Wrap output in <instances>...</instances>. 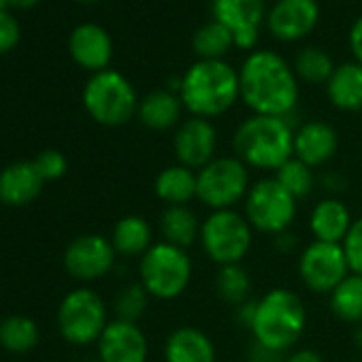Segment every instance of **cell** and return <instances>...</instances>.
<instances>
[{
    "instance_id": "11",
    "label": "cell",
    "mask_w": 362,
    "mask_h": 362,
    "mask_svg": "<svg viewBox=\"0 0 362 362\" xmlns=\"http://www.w3.org/2000/svg\"><path fill=\"white\" fill-rule=\"evenodd\" d=\"M349 273L341 243L311 241L298 256V277L313 294H330Z\"/></svg>"
},
{
    "instance_id": "34",
    "label": "cell",
    "mask_w": 362,
    "mask_h": 362,
    "mask_svg": "<svg viewBox=\"0 0 362 362\" xmlns=\"http://www.w3.org/2000/svg\"><path fill=\"white\" fill-rule=\"evenodd\" d=\"M33 162H35L39 175L43 177V181H56V179L64 177L66 175V168H69L66 156L62 151H58V149H45V151H41Z\"/></svg>"
},
{
    "instance_id": "8",
    "label": "cell",
    "mask_w": 362,
    "mask_h": 362,
    "mask_svg": "<svg viewBox=\"0 0 362 362\" xmlns=\"http://www.w3.org/2000/svg\"><path fill=\"white\" fill-rule=\"evenodd\" d=\"M201 245L218 267L241 264L252 250L254 228L237 209L211 211L201 224Z\"/></svg>"
},
{
    "instance_id": "27",
    "label": "cell",
    "mask_w": 362,
    "mask_h": 362,
    "mask_svg": "<svg viewBox=\"0 0 362 362\" xmlns=\"http://www.w3.org/2000/svg\"><path fill=\"white\" fill-rule=\"evenodd\" d=\"M328 305L339 322L360 326L362 324V275L349 273L330 294Z\"/></svg>"
},
{
    "instance_id": "14",
    "label": "cell",
    "mask_w": 362,
    "mask_h": 362,
    "mask_svg": "<svg viewBox=\"0 0 362 362\" xmlns=\"http://www.w3.org/2000/svg\"><path fill=\"white\" fill-rule=\"evenodd\" d=\"M115 256L111 239L103 235H81L66 247L64 267L69 275L79 281H96L113 269Z\"/></svg>"
},
{
    "instance_id": "5",
    "label": "cell",
    "mask_w": 362,
    "mask_h": 362,
    "mask_svg": "<svg viewBox=\"0 0 362 362\" xmlns=\"http://www.w3.org/2000/svg\"><path fill=\"white\" fill-rule=\"evenodd\" d=\"M192 281V260L188 250L166 241H156L139 260V284L151 298L175 300Z\"/></svg>"
},
{
    "instance_id": "38",
    "label": "cell",
    "mask_w": 362,
    "mask_h": 362,
    "mask_svg": "<svg viewBox=\"0 0 362 362\" xmlns=\"http://www.w3.org/2000/svg\"><path fill=\"white\" fill-rule=\"evenodd\" d=\"M349 47H351L354 60L362 64V18H358L349 28Z\"/></svg>"
},
{
    "instance_id": "45",
    "label": "cell",
    "mask_w": 362,
    "mask_h": 362,
    "mask_svg": "<svg viewBox=\"0 0 362 362\" xmlns=\"http://www.w3.org/2000/svg\"><path fill=\"white\" fill-rule=\"evenodd\" d=\"M81 3H94V0H81Z\"/></svg>"
},
{
    "instance_id": "30",
    "label": "cell",
    "mask_w": 362,
    "mask_h": 362,
    "mask_svg": "<svg viewBox=\"0 0 362 362\" xmlns=\"http://www.w3.org/2000/svg\"><path fill=\"white\" fill-rule=\"evenodd\" d=\"M216 292L224 303H228L233 307H239L241 303L250 300L252 277H250L247 269L243 264L220 267V271L216 275Z\"/></svg>"
},
{
    "instance_id": "2",
    "label": "cell",
    "mask_w": 362,
    "mask_h": 362,
    "mask_svg": "<svg viewBox=\"0 0 362 362\" xmlns=\"http://www.w3.org/2000/svg\"><path fill=\"white\" fill-rule=\"evenodd\" d=\"M179 98L192 117H220L241 98L239 71L224 60H199L181 75Z\"/></svg>"
},
{
    "instance_id": "41",
    "label": "cell",
    "mask_w": 362,
    "mask_h": 362,
    "mask_svg": "<svg viewBox=\"0 0 362 362\" xmlns=\"http://www.w3.org/2000/svg\"><path fill=\"white\" fill-rule=\"evenodd\" d=\"M275 247H277L279 252L288 254V252H292V250L296 247V237L290 235V230H286V233H281V235L275 237Z\"/></svg>"
},
{
    "instance_id": "16",
    "label": "cell",
    "mask_w": 362,
    "mask_h": 362,
    "mask_svg": "<svg viewBox=\"0 0 362 362\" xmlns=\"http://www.w3.org/2000/svg\"><path fill=\"white\" fill-rule=\"evenodd\" d=\"M149 343L139 324L113 320L98 339L100 362H147Z\"/></svg>"
},
{
    "instance_id": "7",
    "label": "cell",
    "mask_w": 362,
    "mask_h": 362,
    "mask_svg": "<svg viewBox=\"0 0 362 362\" xmlns=\"http://www.w3.org/2000/svg\"><path fill=\"white\" fill-rule=\"evenodd\" d=\"M250 188V168L237 156H218L197 170V199L211 211L235 209Z\"/></svg>"
},
{
    "instance_id": "37",
    "label": "cell",
    "mask_w": 362,
    "mask_h": 362,
    "mask_svg": "<svg viewBox=\"0 0 362 362\" xmlns=\"http://www.w3.org/2000/svg\"><path fill=\"white\" fill-rule=\"evenodd\" d=\"M286 354L275 351L258 341H252L250 349H247V362H284Z\"/></svg>"
},
{
    "instance_id": "44",
    "label": "cell",
    "mask_w": 362,
    "mask_h": 362,
    "mask_svg": "<svg viewBox=\"0 0 362 362\" xmlns=\"http://www.w3.org/2000/svg\"><path fill=\"white\" fill-rule=\"evenodd\" d=\"M7 5H9V0H0V11H5Z\"/></svg>"
},
{
    "instance_id": "43",
    "label": "cell",
    "mask_w": 362,
    "mask_h": 362,
    "mask_svg": "<svg viewBox=\"0 0 362 362\" xmlns=\"http://www.w3.org/2000/svg\"><path fill=\"white\" fill-rule=\"evenodd\" d=\"M354 341H356L358 347H362V324L356 326V330H354Z\"/></svg>"
},
{
    "instance_id": "31",
    "label": "cell",
    "mask_w": 362,
    "mask_h": 362,
    "mask_svg": "<svg viewBox=\"0 0 362 362\" xmlns=\"http://www.w3.org/2000/svg\"><path fill=\"white\" fill-rule=\"evenodd\" d=\"M39 343V328L30 317L13 315L0 322V345L13 354H26Z\"/></svg>"
},
{
    "instance_id": "9",
    "label": "cell",
    "mask_w": 362,
    "mask_h": 362,
    "mask_svg": "<svg viewBox=\"0 0 362 362\" xmlns=\"http://www.w3.org/2000/svg\"><path fill=\"white\" fill-rule=\"evenodd\" d=\"M296 205L298 201L275 177H260L243 201V216L254 230L277 237L290 230L296 218Z\"/></svg>"
},
{
    "instance_id": "42",
    "label": "cell",
    "mask_w": 362,
    "mask_h": 362,
    "mask_svg": "<svg viewBox=\"0 0 362 362\" xmlns=\"http://www.w3.org/2000/svg\"><path fill=\"white\" fill-rule=\"evenodd\" d=\"M37 3H39V0H9V5L20 7V9H28V7H33Z\"/></svg>"
},
{
    "instance_id": "32",
    "label": "cell",
    "mask_w": 362,
    "mask_h": 362,
    "mask_svg": "<svg viewBox=\"0 0 362 362\" xmlns=\"http://www.w3.org/2000/svg\"><path fill=\"white\" fill-rule=\"evenodd\" d=\"M273 177L279 181V184L296 199V201H303L311 194L313 190V168L307 166L305 162L296 160V158H290L281 168H277L273 173Z\"/></svg>"
},
{
    "instance_id": "36",
    "label": "cell",
    "mask_w": 362,
    "mask_h": 362,
    "mask_svg": "<svg viewBox=\"0 0 362 362\" xmlns=\"http://www.w3.org/2000/svg\"><path fill=\"white\" fill-rule=\"evenodd\" d=\"M18 43H20L18 20L7 11H0V54L11 52Z\"/></svg>"
},
{
    "instance_id": "25",
    "label": "cell",
    "mask_w": 362,
    "mask_h": 362,
    "mask_svg": "<svg viewBox=\"0 0 362 362\" xmlns=\"http://www.w3.org/2000/svg\"><path fill=\"white\" fill-rule=\"evenodd\" d=\"M201 224L197 214L188 205H173L166 207L160 216V235L162 241L188 250L201 239Z\"/></svg>"
},
{
    "instance_id": "20",
    "label": "cell",
    "mask_w": 362,
    "mask_h": 362,
    "mask_svg": "<svg viewBox=\"0 0 362 362\" xmlns=\"http://www.w3.org/2000/svg\"><path fill=\"white\" fill-rule=\"evenodd\" d=\"M211 337L197 326H179L164 341V362H216Z\"/></svg>"
},
{
    "instance_id": "40",
    "label": "cell",
    "mask_w": 362,
    "mask_h": 362,
    "mask_svg": "<svg viewBox=\"0 0 362 362\" xmlns=\"http://www.w3.org/2000/svg\"><path fill=\"white\" fill-rule=\"evenodd\" d=\"M256 303H258V300L250 298V300L241 303V305L235 309L237 322H239L241 326H245L247 330H250V326H252V320H254V313H256Z\"/></svg>"
},
{
    "instance_id": "46",
    "label": "cell",
    "mask_w": 362,
    "mask_h": 362,
    "mask_svg": "<svg viewBox=\"0 0 362 362\" xmlns=\"http://www.w3.org/2000/svg\"><path fill=\"white\" fill-rule=\"evenodd\" d=\"M92 362H100V360H92Z\"/></svg>"
},
{
    "instance_id": "3",
    "label": "cell",
    "mask_w": 362,
    "mask_h": 362,
    "mask_svg": "<svg viewBox=\"0 0 362 362\" xmlns=\"http://www.w3.org/2000/svg\"><path fill=\"white\" fill-rule=\"evenodd\" d=\"M233 149L247 168L275 173L294 158V128L290 117L250 115L237 126Z\"/></svg>"
},
{
    "instance_id": "4",
    "label": "cell",
    "mask_w": 362,
    "mask_h": 362,
    "mask_svg": "<svg viewBox=\"0 0 362 362\" xmlns=\"http://www.w3.org/2000/svg\"><path fill=\"white\" fill-rule=\"evenodd\" d=\"M307 309L303 298L288 288H273L256 303V313L250 326L254 341L288 354L305 334Z\"/></svg>"
},
{
    "instance_id": "1",
    "label": "cell",
    "mask_w": 362,
    "mask_h": 362,
    "mask_svg": "<svg viewBox=\"0 0 362 362\" xmlns=\"http://www.w3.org/2000/svg\"><path fill=\"white\" fill-rule=\"evenodd\" d=\"M241 100L254 115L290 117L298 105V77L271 49L252 52L239 69Z\"/></svg>"
},
{
    "instance_id": "21",
    "label": "cell",
    "mask_w": 362,
    "mask_h": 362,
    "mask_svg": "<svg viewBox=\"0 0 362 362\" xmlns=\"http://www.w3.org/2000/svg\"><path fill=\"white\" fill-rule=\"evenodd\" d=\"M351 224L354 220H351L347 205L334 197H328L315 203L309 216V230L313 235V241L343 243Z\"/></svg>"
},
{
    "instance_id": "29",
    "label": "cell",
    "mask_w": 362,
    "mask_h": 362,
    "mask_svg": "<svg viewBox=\"0 0 362 362\" xmlns=\"http://www.w3.org/2000/svg\"><path fill=\"white\" fill-rule=\"evenodd\" d=\"M292 69L300 81L311 86H326L330 75L334 73L332 58L320 47H303L296 54Z\"/></svg>"
},
{
    "instance_id": "22",
    "label": "cell",
    "mask_w": 362,
    "mask_h": 362,
    "mask_svg": "<svg viewBox=\"0 0 362 362\" xmlns=\"http://www.w3.org/2000/svg\"><path fill=\"white\" fill-rule=\"evenodd\" d=\"M181 113H184V103H181L177 92H170L168 88L164 90H153L147 96L139 100V122L156 132H166L173 130L181 124Z\"/></svg>"
},
{
    "instance_id": "15",
    "label": "cell",
    "mask_w": 362,
    "mask_h": 362,
    "mask_svg": "<svg viewBox=\"0 0 362 362\" xmlns=\"http://www.w3.org/2000/svg\"><path fill=\"white\" fill-rule=\"evenodd\" d=\"M264 22L277 41L294 43L313 33L320 22V5L317 0H277Z\"/></svg>"
},
{
    "instance_id": "12",
    "label": "cell",
    "mask_w": 362,
    "mask_h": 362,
    "mask_svg": "<svg viewBox=\"0 0 362 362\" xmlns=\"http://www.w3.org/2000/svg\"><path fill=\"white\" fill-rule=\"evenodd\" d=\"M218 151V130L211 119L188 117L175 128L173 134V153L177 164H184L192 170L207 166Z\"/></svg>"
},
{
    "instance_id": "39",
    "label": "cell",
    "mask_w": 362,
    "mask_h": 362,
    "mask_svg": "<svg viewBox=\"0 0 362 362\" xmlns=\"http://www.w3.org/2000/svg\"><path fill=\"white\" fill-rule=\"evenodd\" d=\"M284 362H324V358H322L315 349L300 347V349H292V351H288Z\"/></svg>"
},
{
    "instance_id": "19",
    "label": "cell",
    "mask_w": 362,
    "mask_h": 362,
    "mask_svg": "<svg viewBox=\"0 0 362 362\" xmlns=\"http://www.w3.org/2000/svg\"><path fill=\"white\" fill-rule=\"evenodd\" d=\"M43 177L35 162H16L0 170V203L22 207L35 201L43 190Z\"/></svg>"
},
{
    "instance_id": "13",
    "label": "cell",
    "mask_w": 362,
    "mask_h": 362,
    "mask_svg": "<svg viewBox=\"0 0 362 362\" xmlns=\"http://www.w3.org/2000/svg\"><path fill=\"white\" fill-rule=\"evenodd\" d=\"M214 20L233 33L235 47L254 49L260 37V24L267 20L264 0H211Z\"/></svg>"
},
{
    "instance_id": "17",
    "label": "cell",
    "mask_w": 362,
    "mask_h": 362,
    "mask_svg": "<svg viewBox=\"0 0 362 362\" xmlns=\"http://www.w3.org/2000/svg\"><path fill=\"white\" fill-rule=\"evenodd\" d=\"M339 151L337 130L320 119L305 122L294 128V158L311 168L324 166Z\"/></svg>"
},
{
    "instance_id": "10",
    "label": "cell",
    "mask_w": 362,
    "mask_h": 362,
    "mask_svg": "<svg viewBox=\"0 0 362 362\" xmlns=\"http://www.w3.org/2000/svg\"><path fill=\"white\" fill-rule=\"evenodd\" d=\"M109 324L105 300L90 288L69 292L58 307L60 334L73 345L98 343Z\"/></svg>"
},
{
    "instance_id": "24",
    "label": "cell",
    "mask_w": 362,
    "mask_h": 362,
    "mask_svg": "<svg viewBox=\"0 0 362 362\" xmlns=\"http://www.w3.org/2000/svg\"><path fill=\"white\" fill-rule=\"evenodd\" d=\"M156 197L166 205H188L197 199V170L184 164L164 166L153 181Z\"/></svg>"
},
{
    "instance_id": "33",
    "label": "cell",
    "mask_w": 362,
    "mask_h": 362,
    "mask_svg": "<svg viewBox=\"0 0 362 362\" xmlns=\"http://www.w3.org/2000/svg\"><path fill=\"white\" fill-rule=\"evenodd\" d=\"M149 294L145 292V288L141 284H128L124 286L117 296H115V320H122V322H132L136 324L145 309H147V303H149Z\"/></svg>"
},
{
    "instance_id": "18",
    "label": "cell",
    "mask_w": 362,
    "mask_h": 362,
    "mask_svg": "<svg viewBox=\"0 0 362 362\" xmlns=\"http://www.w3.org/2000/svg\"><path fill=\"white\" fill-rule=\"evenodd\" d=\"M69 52L79 66L92 73H100V71H107L111 62L113 43H111L109 33L103 26L88 22V24H79L71 33Z\"/></svg>"
},
{
    "instance_id": "35",
    "label": "cell",
    "mask_w": 362,
    "mask_h": 362,
    "mask_svg": "<svg viewBox=\"0 0 362 362\" xmlns=\"http://www.w3.org/2000/svg\"><path fill=\"white\" fill-rule=\"evenodd\" d=\"M341 245H343L349 271L354 275H362V218L354 220V224Z\"/></svg>"
},
{
    "instance_id": "28",
    "label": "cell",
    "mask_w": 362,
    "mask_h": 362,
    "mask_svg": "<svg viewBox=\"0 0 362 362\" xmlns=\"http://www.w3.org/2000/svg\"><path fill=\"white\" fill-rule=\"evenodd\" d=\"M235 47L233 33L220 22H209L194 33L192 49L199 60H224V56Z\"/></svg>"
},
{
    "instance_id": "6",
    "label": "cell",
    "mask_w": 362,
    "mask_h": 362,
    "mask_svg": "<svg viewBox=\"0 0 362 362\" xmlns=\"http://www.w3.org/2000/svg\"><path fill=\"white\" fill-rule=\"evenodd\" d=\"M83 107L90 117L103 126H124L139 111V98L132 83L117 71L94 73L83 88Z\"/></svg>"
},
{
    "instance_id": "26",
    "label": "cell",
    "mask_w": 362,
    "mask_h": 362,
    "mask_svg": "<svg viewBox=\"0 0 362 362\" xmlns=\"http://www.w3.org/2000/svg\"><path fill=\"white\" fill-rule=\"evenodd\" d=\"M111 245L115 254L126 258H141L153 245L151 224L141 216H126L117 220L111 233Z\"/></svg>"
},
{
    "instance_id": "23",
    "label": "cell",
    "mask_w": 362,
    "mask_h": 362,
    "mask_svg": "<svg viewBox=\"0 0 362 362\" xmlns=\"http://www.w3.org/2000/svg\"><path fill=\"white\" fill-rule=\"evenodd\" d=\"M326 94L332 107H337L339 111H362V64L354 60L334 66V73L326 83Z\"/></svg>"
}]
</instances>
